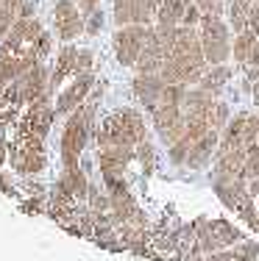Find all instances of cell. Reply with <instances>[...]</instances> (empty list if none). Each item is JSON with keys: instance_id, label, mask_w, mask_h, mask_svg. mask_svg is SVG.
Returning <instances> with one entry per match:
<instances>
[{"instance_id": "cell-35", "label": "cell", "mask_w": 259, "mask_h": 261, "mask_svg": "<svg viewBox=\"0 0 259 261\" xmlns=\"http://www.w3.org/2000/svg\"><path fill=\"white\" fill-rule=\"evenodd\" d=\"M6 159H9V142H6L3 136H0V167L6 164Z\"/></svg>"}, {"instance_id": "cell-32", "label": "cell", "mask_w": 259, "mask_h": 261, "mask_svg": "<svg viewBox=\"0 0 259 261\" xmlns=\"http://www.w3.org/2000/svg\"><path fill=\"white\" fill-rule=\"evenodd\" d=\"M198 9L206 14V11H215V14H223V0H195Z\"/></svg>"}, {"instance_id": "cell-37", "label": "cell", "mask_w": 259, "mask_h": 261, "mask_svg": "<svg viewBox=\"0 0 259 261\" xmlns=\"http://www.w3.org/2000/svg\"><path fill=\"white\" fill-rule=\"evenodd\" d=\"M6 86H9V81H6V75L0 72V95H3V89H6Z\"/></svg>"}, {"instance_id": "cell-11", "label": "cell", "mask_w": 259, "mask_h": 261, "mask_svg": "<svg viewBox=\"0 0 259 261\" xmlns=\"http://www.w3.org/2000/svg\"><path fill=\"white\" fill-rule=\"evenodd\" d=\"M92 86H95V75H92V72H78L76 81L59 95L56 114H73L78 106H84L86 97H89V92H92Z\"/></svg>"}, {"instance_id": "cell-27", "label": "cell", "mask_w": 259, "mask_h": 261, "mask_svg": "<svg viewBox=\"0 0 259 261\" xmlns=\"http://www.w3.org/2000/svg\"><path fill=\"white\" fill-rule=\"evenodd\" d=\"M190 147H193V139H190L187 134H184L178 142H173V145H170V161H173V164H184V161H187Z\"/></svg>"}, {"instance_id": "cell-1", "label": "cell", "mask_w": 259, "mask_h": 261, "mask_svg": "<svg viewBox=\"0 0 259 261\" xmlns=\"http://www.w3.org/2000/svg\"><path fill=\"white\" fill-rule=\"evenodd\" d=\"M148 139V125L143 114L134 109H117L98 128V145H123V147H137L139 142Z\"/></svg>"}, {"instance_id": "cell-5", "label": "cell", "mask_w": 259, "mask_h": 261, "mask_svg": "<svg viewBox=\"0 0 259 261\" xmlns=\"http://www.w3.org/2000/svg\"><path fill=\"white\" fill-rule=\"evenodd\" d=\"M148 34H151V25H120L112 39L114 45V56L123 67H134L137 59L143 56L145 50V42H148Z\"/></svg>"}, {"instance_id": "cell-31", "label": "cell", "mask_w": 259, "mask_h": 261, "mask_svg": "<svg viewBox=\"0 0 259 261\" xmlns=\"http://www.w3.org/2000/svg\"><path fill=\"white\" fill-rule=\"evenodd\" d=\"M86 17H89V20L84 22V31H86V34H98V31H101V25H103V14H101V9L92 11V14H86Z\"/></svg>"}, {"instance_id": "cell-24", "label": "cell", "mask_w": 259, "mask_h": 261, "mask_svg": "<svg viewBox=\"0 0 259 261\" xmlns=\"http://www.w3.org/2000/svg\"><path fill=\"white\" fill-rule=\"evenodd\" d=\"M229 3V25L234 34L248 28V11L254 6V0H226Z\"/></svg>"}, {"instance_id": "cell-33", "label": "cell", "mask_w": 259, "mask_h": 261, "mask_svg": "<svg viewBox=\"0 0 259 261\" xmlns=\"http://www.w3.org/2000/svg\"><path fill=\"white\" fill-rule=\"evenodd\" d=\"M92 67V50H78V72H89Z\"/></svg>"}, {"instance_id": "cell-26", "label": "cell", "mask_w": 259, "mask_h": 261, "mask_svg": "<svg viewBox=\"0 0 259 261\" xmlns=\"http://www.w3.org/2000/svg\"><path fill=\"white\" fill-rule=\"evenodd\" d=\"M248 150V156H245V167H243V178L245 181H251V178L259 175V142L251 147H245Z\"/></svg>"}, {"instance_id": "cell-13", "label": "cell", "mask_w": 259, "mask_h": 261, "mask_svg": "<svg viewBox=\"0 0 259 261\" xmlns=\"http://www.w3.org/2000/svg\"><path fill=\"white\" fill-rule=\"evenodd\" d=\"M164 86H168V81L159 75V72H137V78H134V95H137V100L148 111H153L162 103Z\"/></svg>"}, {"instance_id": "cell-9", "label": "cell", "mask_w": 259, "mask_h": 261, "mask_svg": "<svg viewBox=\"0 0 259 261\" xmlns=\"http://www.w3.org/2000/svg\"><path fill=\"white\" fill-rule=\"evenodd\" d=\"M84 11L78 9L76 0H59L53 6V31L61 42H73L76 36L84 34Z\"/></svg>"}, {"instance_id": "cell-17", "label": "cell", "mask_w": 259, "mask_h": 261, "mask_svg": "<svg viewBox=\"0 0 259 261\" xmlns=\"http://www.w3.org/2000/svg\"><path fill=\"white\" fill-rule=\"evenodd\" d=\"M215 106V95L209 89H187V95H184L181 100V109H184V117H206L209 120V111H212Z\"/></svg>"}, {"instance_id": "cell-22", "label": "cell", "mask_w": 259, "mask_h": 261, "mask_svg": "<svg viewBox=\"0 0 259 261\" xmlns=\"http://www.w3.org/2000/svg\"><path fill=\"white\" fill-rule=\"evenodd\" d=\"M229 78H231V67L229 64H209V70L201 75L198 84L209 92H218V89H223V86L229 84Z\"/></svg>"}, {"instance_id": "cell-19", "label": "cell", "mask_w": 259, "mask_h": 261, "mask_svg": "<svg viewBox=\"0 0 259 261\" xmlns=\"http://www.w3.org/2000/svg\"><path fill=\"white\" fill-rule=\"evenodd\" d=\"M245 156H248L245 147H237V150H229L223 156H218L212 178H240L243 175V167H245Z\"/></svg>"}, {"instance_id": "cell-36", "label": "cell", "mask_w": 259, "mask_h": 261, "mask_svg": "<svg viewBox=\"0 0 259 261\" xmlns=\"http://www.w3.org/2000/svg\"><path fill=\"white\" fill-rule=\"evenodd\" d=\"M248 192H251L254 197H259V175H256V178H251V181H248Z\"/></svg>"}, {"instance_id": "cell-30", "label": "cell", "mask_w": 259, "mask_h": 261, "mask_svg": "<svg viewBox=\"0 0 259 261\" xmlns=\"http://www.w3.org/2000/svg\"><path fill=\"white\" fill-rule=\"evenodd\" d=\"M201 17H203V11L198 9V3H195V0H190L187 11H184V20H181V25H190V28H198Z\"/></svg>"}, {"instance_id": "cell-16", "label": "cell", "mask_w": 259, "mask_h": 261, "mask_svg": "<svg viewBox=\"0 0 259 261\" xmlns=\"http://www.w3.org/2000/svg\"><path fill=\"white\" fill-rule=\"evenodd\" d=\"M53 192L81 200V197H86V192H89V181H86V175L78 170V167H64V172L59 175V181H56V186H53Z\"/></svg>"}, {"instance_id": "cell-2", "label": "cell", "mask_w": 259, "mask_h": 261, "mask_svg": "<svg viewBox=\"0 0 259 261\" xmlns=\"http://www.w3.org/2000/svg\"><path fill=\"white\" fill-rule=\"evenodd\" d=\"M92 120H95V103L89 100L78 106L73 114H67V122L61 128V142H59L64 167H78L86 139H89V130H92Z\"/></svg>"}, {"instance_id": "cell-18", "label": "cell", "mask_w": 259, "mask_h": 261, "mask_svg": "<svg viewBox=\"0 0 259 261\" xmlns=\"http://www.w3.org/2000/svg\"><path fill=\"white\" fill-rule=\"evenodd\" d=\"M34 14V6L28 0H0V39L11 31L20 17H31Z\"/></svg>"}, {"instance_id": "cell-34", "label": "cell", "mask_w": 259, "mask_h": 261, "mask_svg": "<svg viewBox=\"0 0 259 261\" xmlns=\"http://www.w3.org/2000/svg\"><path fill=\"white\" fill-rule=\"evenodd\" d=\"M78 3V9L84 11V17L86 14H92V11H98V3H101V0H76Z\"/></svg>"}, {"instance_id": "cell-20", "label": "cell", "mask_w": 259, "mask_h": 261, "mask_svg": "<svg viewBox=\"0 0 259 261\" xmlns=\"http://www.w3.org/2000/svg\"><path fill=\"white\" fill-rule=\"evenodd\" d=\"M67 75H78V47L64 45L56 56V67L51 75V86H59Z\"/></svg>"}, {"instance_id": "cell-4", "label": "cell", "mask_w": 259, "mask_h": 261, "mask_svg": "<svg viewBox=\"0 0 259 261\" xmlns=\"http://www.w3.org/2000/svg\"><path fill=\"white\" fill-rule=\"evenodd\" d=\"M9 161H11V170L22 172V175H36V172H42L48 164L45 139L17 134V139L9 145Z\"/></svg>"}, {"instance_id": "cell-14", "label": "cell", "mask_w": 259, "mask_h": 261, "mask_svg": "<svg viewBox=\"0 0 259 261\" xmlns=\"http://www.w3.org/2000/svg\"><path fill=\"white\" fill-rule=\"evenodd\" d=\"M218 142H220V130H206L201 139L193 142V147H190L184 164H187L190 170H201V167H206L209 159H212V153H215V147H218Z\"/></svg>"}, {"instance_id": "cell-3", "label": "cell", "mask_w": 259, "mask_h": 261, "mask_svg": "<svg viewBox=\"0 0 259 261\" xmlns=\"http://www.w3.org/2000/svg\"><path fill=\"white\" fill-rule=\"evenodd\" d=\"M198 36L201 47L209 64H226L231 56V25L215 11H206L198 22Z\"/></svg>"}, {"instance_id": "cell-29", "label": "cell", "mask_w": 259, "mask_h": 261, "mask_svg": "<svg viewBox=\"0 0 259 261\" xmlns=\"http://www.w3.org/2000/svg\"><path fill=\"white\" fill-rule=\"evenodd\" d=\"M137 156H139V161H143L145 172H153V145L148 139L137 145Z\"/></svg>"}, {"instance_id": "cell-8", "label": "cell", "mask_w": 259, "mask_h": 261, "mask_svg": "<svg viewBox=\"0 0 259 261\" xmlns=\"http://www.w3.org/2000/svg\"><path fill=\"white\" fill-rule=\"evenodd\" d=\"M153 117V128H156V134L162 136L164 145H173V142H178L184 136V130H187V117H184V109L181 106H168V103H159L156 109L151 111Z\"/></svg>"}, {"instance_id": "cell-25", "label": "cell", "mask_w": 259, "mask_h": 261, "mask_svg": "<svg viewBox=\"0 0 259 261\" xmlns=\"http://www.w3.org/2000/svg\"><path fill=\"white\" fill-rule=\"evenodd\" d=\"M229 120H231V117H229V106H226L223 100H215L212 111H209V125H212L215 130H223Z\"/></svg>"}, {"instance_id": "cell-21", "label": "cell", "mask_w": 259, "mask_h": 261, "mask_svg": "<svg viewBox=\"0 0 259 261\" xmlns=\"http://www.w3.org/2000/svg\"><path fill=\"white\" fill-rule=\"evenodd\" d=\"M187 6L190 0H162L156 11V25H181Z\"/></svg>"}, {"instance_id": "cell-12", "label": "cell", "mask_w": 259, "mask_h": 261, "mask_svg": "<svg viewBox=\"0 0 259 261\" xmlns=\"http://www.w3.org/2000/svg\"><path fill=\"white\" fill-rule=\"evenodd\" d=\"M131 159H134V147L103 145L101 153H98V167H101V175L103 178H123Z\"/></svg>"}, {"instance_id": "cell-23", "label": "cell", "mask_w": 259, "mask_h": 261, "mask_svg": "<svg viewBox=\"0 0 259 261\" xmlns=\"http://www.w3.org/2000/svg\"><path fill=\"white\" fill-rule=\"evenodd\" d=\"M256 39H259V36H256L251 28L240 31V34L234 36V42H231V56H234V61H237V64H248V56H251V50H254Z\"/></svg>"}, {"instance_id": "cell-15", "label": "cell", "mask_w": 259, "mask_h": 261, "mask_svg": "<svg viewBox=\"0 0 259 261\" xmlns=\"http://www.w3.org/2000/svg\"><path fill=\"white\" fill-rule=\"evenodd\" d=\"M245 111L237 117H231L229 122H226L223 134H220V142L218 147H215V156H223V153L229 150H237V147H245Z\"/></svg>"}, {"instance_id": "cell-10", "label": "cell", "mask_w": 259, "mask_h": 261, "mask_svg": "<svg viewBox=\"0 0 259 261\" xmlns=\"http://www.w3.org/2000/svg\"><path fill=\"white\" fill-rule=\"evenodd\" d=\"M162 0H114V22L120 25H151Z\"/></svg>"}, {"instance_id": "cell-6", "label": "cell", "mask_w": 259, "mask_h": 261, "mask_svg": "<svg viewBox=\"0 0 259 261\" xmlns=\"http://www.w3.org/2000/svg\"><path fill=\"white\" fill-rule=\"evenodd\" d=\"M53 117H56V109L51 106V97L48 92L42 97H36L34 103H28V111L22 114L20 125H17V134L22 136H36V139H45L51 134Z\"/></svg>"}, {"instance_id": "cell-38", "label": "cell", "mask_w": 259, "mask_h": 261, "mask_svg": "<svg viewBox=\"0 0 259 261\" xmlns=\"http://www.w3.org/2000/svg\"><path fill=\"white\" fill-rule=\"evenodd\" d=\"M254 97H256V100H259V81H256V84H254Z\"/></svg>"}, {"instance_id": "cell-7", "label": "cell", "mask_w": 259, "mask_h": 261, "mask_svg": "<svg viewBox=\"0 0 259 261\" xmlns=\"http://www.w3.org/2000/svg\"><path fill=\"white\" fill-rule=\"evenodd\" d=\"M170 59H173V61H178V64H187V67H198V70H206L209 61H206V56H203L198 28H190V25H178V28H176V45H173Z\"/></svg>"}, {"instance_id": "cell-28", "label": "cell", "mask_w": 259, "mask_h": 261, "mask_svg": "<svg viewBox=\"0 0 259 261\" xmlns=\"http://www.w3.org/2000/svg\"><path fill=\"white\" fill-rule=\"evenodd\" d=\"M184 95H187V86H184V84H168V86H164V92H162V103L181 106Z\"/></svg>"}]
</instances>
